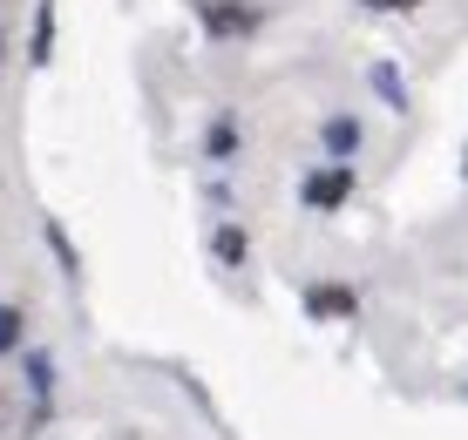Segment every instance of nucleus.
<instances>
[{
  "label": "nucleus",
  "mask_w": 468,
  "mask_h": 440,
  "mask_svg": "<svg viewBox=\"0 0 468 440\" xmlns=\"http://www.w3.org/2000/svg\"><path fill=\"white\" fill-rule=\"evenodd\" d=\"M211 47H245L271 27V0H184Z\"/></svg>",
  "instance_id": "nucleus-1"
},
{
  "label": "nucleus",
  "mask_w": 468,
  "mask_h": 440,
  "mask_svg": "<svg viewBox=\"0 0 468 440\" xmlns=\"http://www.w3.org/2000/svg\"><path fill=\"white\" fill-rule=\"evenodd\" d=\"M353 190H360V170H353V162L319 156V162H305V170H299L292 197H299L305 217H340V210L353 204Z\"/></svg>",
  "instance_id": "nucleus-2"
},
{
  "label": "nucleus",
  "mask_w": 468,
  "mask_h": 440,
  "mask_svg": "<svg viewBox=\"0 0 468 440\" xmlns=\"http://www.w3.org/2000/svg\"><path fill=\"white\" fill-rule=\"evenodd\" d=\"M197 156L211 162V170H238V156H245V122H238V109H211L197 129Z\"/></svg>",
  "instance_id": "nucleus-3"
},
{
  "label": "nucleus",
  "mask_w": 468,
  "mask_h": 440,
  "mask_svg": "<svg viewBox=\"0 0 468 440\" xmlns=\"http://www.w3.org/2000/svg\"><path fill=\"white\" fill-rule=\"evenodd\" d=\"M313 142H319V156H333V162H353L367 150V122L353 116V109H326L313 129Z\"/></svg>",
  "instance_id": "nucleus-4"
},
{
  "label": "nucleus",
  "mask_w": 468,
  "mask_h": 440,
  "mask_svg": "<svg viewBox=\"0 0 468 440\" xmlns=\"http://www.w3.org/2000/svg\"><path fill=\"white\" fill-rule=\"evenodd\" d=\"M204 251H211V265H224V271H245L251 265V231L231 210H218V217L204 224Z\"/></svg>",
  "instance_id": "nucleus-5"
},
{
  "label": "nucleus",
  "mask_w": 468,
  "mask_h": 440,
  "mask_svg": "<svg viewBox=\"0 0 468 440\" xmlns=\"http://www.w3.org/2000/svg\"><path fill=\"white\" fill-rule=\"evenodd\" d=\"M299 305H305V319H319V325H353V319H360V291H353V285H333V278L305 285Z\"/></svg>",
  "instance_id": "nucleus-6"
},
{
  "label": "nucleus",
  "mask_w": 468,
  "mask_h": 440,
  "mask_svg": "<svg viewBox=\"0 0 468 440\" xmlns=\"http://www.w3.org/2000/svg\"><path fill=\"white\" fill-rule=\"evenodd\" d=\"M55 41H61V0H35V21H27L21 61H27L35 75H48V61H55Z\"/></svg>",
  "instance_id": "nucleus-7"
},
{
  "label": "nucleus",
  "mask_w": 468,
  "mask_h": 440,
  "mask_svg": "<svg viewBox=\"0 0 468 440\" xmlns=\"http://www.w3.org/2000/svg\"><path fill=\"white\" fill-rule=\"evenodd\" d=\"M55 386H61V360L48 346H21V393H27V406H55Z\"/></svg>",
  "instance_id": "nucleus-8"
},
{
  "label": "nucleus",
  "mask_w": 468,
  "mask_h": 440,
  "mask_svg": "<svg viewBox=\"0 0 468 440\" xmlns=\"http://www.w3.org/2000/svg\"><path fill=\"white\" fill-rule=\"evenodd\" d=\"M367 89H374V102L387 109V116H408V109H414V95H408V75H400L387 55H374V61H367Z\"/></svg>",
  "instance_id": "nucleus-9"
},
{
  "label": "nucleus",
  "mask_w": 468,
  "mask_h": 440,
  "mask_svg": "<svg viewBox=\"0 0 468 440\" xmlns=\"http://www.w3.org/2000/svg\"><path fill=\"white\" fill-rule=\"evenodd\" d=\"M41 244L55 251V265H61V278L69 285H82V251H75V237H69V224L61 217H41Z\"/></svg>",
  "instance_id": "nucleus-10"
},
{
  "label": "nucleus",
  "mask_w": 468,
  "mask_h": 440,
  "mask_svg": "<svg viewBox=\"0 0 468 440\" xmlns=\"http://www.w3.org/2000/svg\"><path fill=\"white\" fill-rule=\"evenodd\" d=\"M21 346H27V312L14 299H0V360H14Z\"/></svg>",
  "instance_id": "nucleus-11"
},
{
  "label": "nucleus",
  "mask_w": 468,
  "mask_h": 440,
  "mask_svg": "<svg viewBox=\"0 0 468 440\" xmlns=\"http://www.w3.org/2000/svg\"><path fill=\"white\" fill-rule=\"evenodd\" d=\"M204 204H211V210H231V176H224V170H204Z\"/></svg>",
  "instance_id": "nucleus-12"
},
{
  "label": "nucleus",
  "mask_w": 468,
  "mask_h": 440,
  "mask_svg": "<svg viewBox=\"0 0 468 440\" xmlns=\"http://www.w3.org/2000/svg\"><path fill=\"white\" fill-rule=\"evenodd\" d=\"M428 7V0H360V14H414Z\"/></svg>",
  "instance_id": "nucleus-13"
},
{
  "label": "nucleus",
  "mask_w": 468,
  "mask_h": 440,
  "mask_svg": "<svg viewBox=\"0 0 468 440\" xmlns=\"http://www.w3.org/2000/svg\"><path fill=\"white\" fill-rule=\"evenodd\" d=\"M7 55H14V35H7V27H0V68H7Z\"/></svg>",
  "instance_id": "nucleus-14"
},
{
  "label": "nucleus",
  "mask_w": 468,
  "mask_h": 440,
  "mask_svg": "<svg viewBox=\"0 0 468 440\" xmlns=\"http://www.w3.org/2000/svg\"><path fill=\"white\" fill-rule=\"evenodd\" d=\"M462 176H468V150H462Z\"/></svg>",
  "instance_id": "nucleus-15"
}]
</instances>
